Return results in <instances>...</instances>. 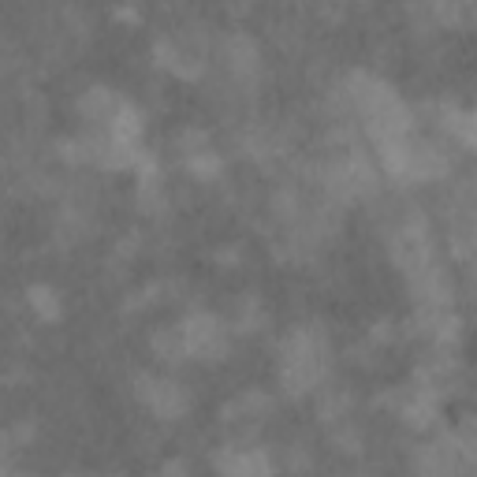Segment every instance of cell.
<instances>
[{"instance_id":"7","label":"cell","mask_w":477,"mask_h":477,"mask_svg":"<svg viewBox=\"0 0 477 477\" xmlns=\"http://www.w3.org/2000/svg\"><path fill=\"white\" fill-rule=\"evenodd\" d=\"M421 473L425 477H451L455 473V451H451L447 444H433L421 451Z\"/></svg>"},{"instance_id":"11","label":"cell","mask_w":477,"mask_h":477,"mask_svg":"<svg viewBox=\"0 0 477 477\" xmlns=\"http://www.w3.org/2000/svg\"><path fill=\"white\" fill-rule=\"evenodd\" d=\"M31 306L41 310L45 317H57L60 314V303L53 298V291H49V287H31Z\"/></svg>"},{"instance_id":"5","label":"cell","mask_w":477,"mask_h":477,"mask_svg":"<svg viewBox=\"0 0 477 477\" xmlns=\"http://www.w3.org/2000/svg\"><path fill=\"white\" fill-rule=\"evenodd\" d=\"M220 473L224 477H269V455L265 451H232V455L220 459Z\"/></svg>"},{"instance_id":"6","label":"cell","mask_w":477,"mask_h":477,"mask_svg":"<svg viewBox=\"0 0 477 477\" xmlns=\"http://www.w3.org/2000/svg\"><path fill=\"white\" fill-rule=\"evenodd\" d=\"M119 109H123V102L105 86H97V90H90L83 97V112L90 116V123H97V128H112V119L119 116Z\"/></svg>"},{"instance_id":"1","label":"cell","mask_w":477,"mask_h":477,"mask_svg":"<svg viewBox=\"0 0 477 477\" xmlns=\"http://www.w3.org/2000/svg\"><path fill=\"white\" fill-rule=\"evenodd\" d=\"M350 93H355V102L366 116V128L369 135L376 138V146L381 142H403L411 138V112L407 105L395 97V90L381 79H373V75H355L350 79Z\"/></svg>"},{"instance_id":"3","label":"cell","mask_w":477,"mask_h":477,"mask_svg":"<svg viewBox=\"0 0 477 477\" xmlns=\"http://www.w3.org/2000/svg\"><path fill=\"white\" fill-rule=\"evenodd\" d=\"M183 350L190 358H202V362H216L224 358V350H228V332L220 329V321L209 317V314H194L183 329Z\"/></svg>"},{"instance_id":"10","label":"cell","mask_w":477,"mask_h":477,"mask_svg":"<svg viewBox=\"0 0 477 477\" xmlns=\"http://www.w3.org/2000/svg\"><path fill=\"white\" fill-rule=\"evenodd\" d=\"M154 347L161 350V358H168V362H180L187 350H183V336H180V329L175 332H168V336H157L154 340Z\"/></svg>"},{"instance_id":"2","label":"cell","mask_w":477,"mask_h":477,"mask_svg":"<svg viewBox=\"0 0 477 477\" xmlns=\"http://www.w3.org/2000/svg\"><path fill=\"white\" fill-rule=\"evenodd\" d=\"M324 369H329V343H324V336L314 329L291 332L284 343V362H280L284 384L291 392H306L321 381Z\"/></svg>"},{"instance_id":"4","label":"cell","mask_w":477,"mask_h":477,"mask_svg":"<svg viewBox=\"0 0 477 477\" xmlns=\"http://www.w3.org/2000/svg\"><path fill=\"white\" fill-rule=\"evenodd\" d=\"M138 392L146 399V407L154 411L157 418H180L187 411V392L172 381H157V376H149V381H138Z\"/></svg>"},{"instance_id":"9","label":"cell","mask_w":477,"mask_h":477,"mask_svg":"<svg viewBox=\"0 0 477 477\" xmlns=\"http://www.w3.org/2000/svg\"><path fill=\"white\" fill-rule=\"evenodd\" d=\"M265 411H269V399L250 392V395H243V399H239V403H232V407H228V418H232V414H243L239 421H254V418H261Z\"/></svg>"},{"instance_id":"8","label":"cell","mask_w":477,"mask_h":477,"mask_svg":"<svg viewBox=\"0 0 477 477\" xmlns=\"http://www.w3.org/2000/svg\"><path fill=\"white\" fill-rule=\"evenodd\" d=\"M232 64L243 75L258 71V53H254V45H250V38H232Z\"/></svg>"}]
</instances>
